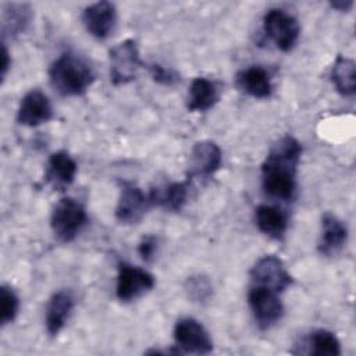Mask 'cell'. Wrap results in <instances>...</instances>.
<instances>
[{"mask_svg":"<svg viewBox=\"0 0 356 356\" xmlns=\"http://www.w3.org/2000/svg\"><path fill=\"white\" fill-rule=\"evenodd\" d=\"M150 75L154 82L163 85V86H172L177 82H179V74L171 68H165L160 64H152L149 65Z\"/></svg>","mask_w":356,"mask_h":356,"instance_id":"cell-26","label":"cell"},{"mask_svg":"<svg viewBox=\"0 0 356 356\" xmlns=\"http://www.w3.org/2000/svg\"><path fill=\"white\" fill-rule=\"evenodd\" d=\"M32 19V10L25 3H8L3 7L1 32L3 38H15L21 35Z\"/></svg>","mask_w":356,"mask_h":356,"instance_id":"cell-21","label":"cell"},{"mask_svg":"<svg viewBox=\"0 0 356 356\" xmlns=\"http://www.w3.org/2000/svg\"><path fill=\"white\" fill-rule=\"evenodd\" d=\"M185 291L193 302L203 303L211 298L213 285L207 277L197 274V275L188 277L185 284Z\"/></svg>","mask_w":356,"mask_h":356,"instance_id":"cell-25","label":"cell"},{"mask_svg":"<svg viewBox=\"0 0 356 356\" xmlns=\"http://www.w3.org/2000/svg\"><path fill=\"white\" fill-rule=\"evenodd\" d=\"M19 300L13 288L7 285L0 286V323L7 325L15 320L18 314Z\"/></svg>","mask_w":356,"mask_h":356,"instance_id":"cell-24","label":"cell"},{"mask_svg":"<svg viewBox=\"0 0 356 356\" xmlns=\"http://www.w3.org/2000/svg\"><path fill=\"white\" fill-rule=\"evenodd\" d=\"M88 222V214L81 202L74 197H61L53 207L50 227L60 242L74 241Z\"/></svg>","mask_w":356,"mask_h":356,"instance_id":"cell-3","label":"cell"},{"mask_svg":"<svg viewBox=\"0 0 356 356\" xmlns=\"http://www.w3.org/2000/svg\"><path fill=\"white\" fill-rule=\"evenodd\" d=\"M53 117V108L47 96L39 90H29L19 103L17 111V121L25 127H38L50 121Z\"/></svg>","mask_w":356,"mask_h":356,"instance_id":"cell-12","label":"cell"},{"mask_svg":"<svg viewBox=\"0 0 356 356\" xmlns=\"http://www.w3.org/2000/svg\"><path fill=\"white\" fill-rule=\"evenodd\" d=\"M353 4L355 3L352 0H335L330 3V6L338 11H349L353 7Z\"/></svg>","mask_w":356,"mask_h":356,"instance_id":"cell-29","label":"cell"},{"mask_svg":"<svg viewBox=\"0 0 356 356\" xmlns=\"http://www.w3.org/2000/svg\"><path fill=\"white\" fill-rule=\"evenodd\" d=\"M309 353L314 356H339L341 343L337 335L328 330L318 328L310 332L309 339Z\"/></svg>","mask_w":356,"mask_h":356,"instance_id":"cell-23","label":"cell"},{"mask_svg":"<svg viewBox=\"0 0 356 356\" xmlns=\"http://www.w3.org/2000/svg\"><path fill=\"white\" fill-rule=\"evenodd\" d=\"M218 100L220 88L214 81L197 76L191 82L186 103L189 111H207L213 108Z\"/></svg>","mask_w":356,"mask_h":356,"instance_id":"cell-19","label":"cell"},{"mask_svg":"<svg viewBox=\"0 0 356 356\" xmlns=\"http://www.w3.org/2000/svg\"><path fill=\"white\" fill-rule=\"evenodd\" d=\"M82 22L86 31L96 39H107L117 24V8L110 1H97L85 7Z\"/></svg>","mask_w":356,"mask_h":356,"instance_id":"cell-11","label":"cell"},{"mask_svg":"<svg viewBox=\"0 0 356 356\" xmlns=\"http://www.w3.org/2000/svg\"><path fill=\"white\" fill-rule=\"evenodd\" d=\"M222 163L221 149L216 142L200 140L196 142L192 147L191 160H189V172L188 178L195 177H210L213 175Z\"/></svg>","mask_w":356,"mask_h":356,"instance_id":"cell-13","label":"cell"},{"mask_svg":"<svg viewBox=\"0 0 356 356\" xmlns=\"http://www.w3.org/2000/svg\"><path fill=\"white\" fill-rule=\"evenodd\" d=\"M1 56H3V64H1V81L6 79V75L11 67V60H10V53L6 47V44L3 43V50H1Z\"/></svg>","mask_w":356,"mask_h":356,"instance_id":"cell-28","label":"cell"},{"mask_svg":"<svg viewBox=\"0 0 356 356\" xmlns=\"http://www.w3.org/2000/svg\"><path fill=\"white\" fill-rule=\"evenodd\" d=\"M331 81L338 93L342 96H353L356 92V65L352 58L338 56L332 70Z\"/></svg>","mask_w":356,"mask_h":356,"instance_id":"cell-22","label":"cell"},{"mask_svg":"<svg viewBox=\"0 0 356 356\" xmlns=\"http://www.w3.org/2000/svg\"><path fill=\"white\" fill-rule=\"evenodd\" d=\"M254 221L257 228L271 239L281 241L285 236L288 216L282 209L271 204H260L254 210Z\"/></svg>","mask_w":356,"mask_h":356,"instance_id":"cell-18","label":"cell"},{"mask_svg":"<svg viewBox=\"0 0 356 356\" xmlns=\"http://www.w3.org/2000/svg\"><path fill=\"white\" fill-rule=\"evenodd\" d=\"M76 163L65 150H58L50 154L46 167V182L54 189H65L70 186L76 175Z\"/></svg>","mask_w":356,"mask_h":356,"instance_id":"cell-15","label":"cell"},{"mask_svg":"<svg viewBox=\"0 0 356 356\" xmlns=\"http://www.w3.org/2000/svg\"><path fill=\"white\" fill-rule=\"evenodd\" d=\"M191 178L181 182H171L161 188H154L149 192L153 206L159 204L171 211H179L189 196Z\"/></svg>","mask_w":356,"mask_h":356,"instance_id":"cell-20","label":"cell"},{"mask_svg":"<svg viewBox=\"0 0 356 356\" xmlns=\"http://www.w3.org/2000/svg\"><path fill=\"white\" fill-rule=\"evenodd\" d=\"M264 35L281 51H291L300 33L298 19L281 8H270L263 17Z\"/></svg>","mask_w":356,"mask_h":356,"instance_id":"cell-4","label":"cell"},{"mask_svg":"<svg viewBox=\"0 0 356 356\" xmlns=\"http://www.w3.org/2000/svg\"><path fill=\"white\" fill-rule=\"evenodd\" d=\"M154 277L136 266L128 264L125 261L118 263L115 295L120 302H132L154 288Z\"/></svg>","mask_w":356,"mask_h":356,"instance_id":"cell-8","label":"cell"},{"mask_svg":"<svg viewBox=\"0 0 356 356\" xmlns=\"http://www.w3.org/2000/svg\"><path fill=\"white\" fill-rule=\"evenodd\" d=\"M248 303L260 330L271 328L284 316V305L278 293L271 289L250 285L248 292Z\"/></svg>","mask_w":356,"mask_h":356,"instance_id":"cell-6","label":"cell"},{"mask_svg":"<svg viewBox=\"0 0 356 356\" xmlns=\"http://www.w3.org/2000/svg\"><path fill=\"white\" fill-rule=\"evenodd\" d=\"M249 275L252 285L263 286L277 293L284 292L293 282L282 260L273 254L260 257L250 268Z\"/></svg>","mask_w":356,"mask_h":356,"instance_id":"cell-9","label":"cell"},{"mask_svg":"<svg viewBox=\"0 0 356 356\" xmlns=\"http://www.w3.org/2000/svg\"><path fill=\"white\" fill-rule=\"evenodd\" d=\"M157 252V238L153 235H146L140 239L138 245V253L145 261H150Z\"/></svg>","mask_w":356,"mask_h":356,"instance_id":"cell-27","label":"cell"},{"mask_svg":"<svg viewBox=\"0 0 356 356\" xmlns=\"http://www.w3.org/2000/svg\"><path fill=\"white\" fill-rule=\"evenodd\" d=\"M174 339L179 352L207 355L213 350V341L207 330L192 317H184L175 323Z\"/></svg>","mask_w":356,"mask_h":356,"instance_id":"cell-10","label":"cell"},{"mask_svg":"<svg viewBox=\"0 0 356 356\" xmlns=\"http://www.w3.org/2000/svg\"><path fill=\"white\" fill-rule=\"evenodd\" d=\"M348 239L346 225L334 214L325 213L321 218V235L317 249L323 256H335L342 250Z\"/></svg>","mask_w":356,"mask_h":356,"instance_id":"cell-14","label":"cell"},{"mask_svg":"<svg viewBox=\"0 0 356 356\" xmlns=\"http://www.w3.org/2000/svg\"><path fill=\"white\" fill-rule=\"evenodd\" d=\"M49 78L53 89L64 97L82 96L95 81L90 64L74 51L60 54L49 68Z\"/></svg>","mask_w":356,"mask_h":356,"instance_id":"cell-2","label":"cell"},{"mask_svg":"<svg viewBox=\"0 0 356 356\" xmlns=\"http://www.w3.org/2000/svg\"><path fill=\"white\" fill-rule=\"evenodd\" d=\"M238 88L250 97L267 99L273 93L268 72L260 65H250L236 74Z\"/></svg>","mask_w":356,"mask_h":356,"instance_id":"cell-17","label":"cell"},{"mask_svg":"<svg viewBox=\"0 0 356 356\" xmlns=\"http://www.w3.org/2000/svg\"><path fill=\"white\" fill-rule=\"evenodd\" d=\"M302 145L291 135L280 138L261 164L263 191L280 200H291L296 192V172L300 163Z\"/></svg>","mask_w":356,"mask_h":356,"instance_id":"cell-1","label":"cell"},{"mask_svg":"<svg viewBox=\"0 0 356 356\" xmlns=\"http://www.w3.org/2000/svg\"><path fill=\"white\" fill-rule=\"evenodd\" d=\"M110 79L113 85H125L134 81L142 67L138 44L134 39H125L110 49Z\"/></svg>","mask_w":356,"mask_h":356,"instance_id":"cell-5","label":"cell"},{"mask_svg":"<svg viewBox=\"0 0 356 356\" xmlns=\"http://www.w3.org/2000/svg\"><path fill=\"white\" fill-rule=\"evenodd\" d=\"M152 206L153 203L149 193L146 195L138 185L132 182H121V191L114 211L115 218L120 224H138Z\"/></svg>","mask_w":356,"mask_h":356,"instance_id":"cell-7","label":"cell"},{"mask_svg":"<svg viewBox=\"0 0 356 356\" xmlns=\"http://www.w3.org/2000/svg\"><path fill=\"white\" fill-rule=\"evenodd\" d=\"M74 309V296L70 291L61 289L51 295L46 306V330L56 337L67 324Z\"/></svg>","mask_w":356,"mask_h":356,"instance_id":"cell-16","label":"cell"}]
</instances>
